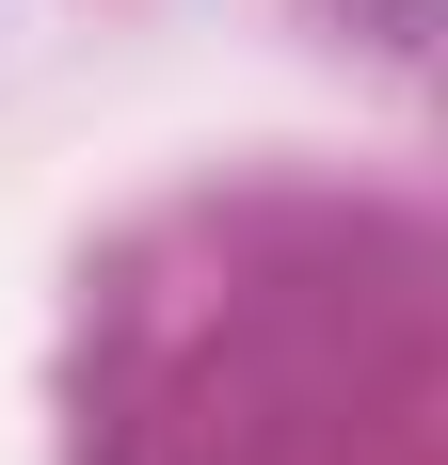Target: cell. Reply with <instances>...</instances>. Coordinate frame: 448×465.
<instances>
[]
</instances>
